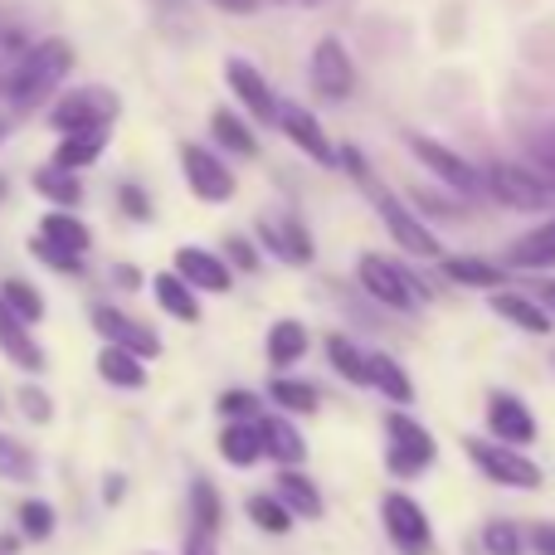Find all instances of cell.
<instances>
[{
  "label": "cell",
  "mask_w": 555,
  "mask_h": 555,
  "mask_svg": "<svg viewBox=\"0 0 555 555\" xmlns=\"http://www.w3.org/2000/svg\"><path fill=\"white\" fill-rule=\"evenodd\" d=\"M185 555H215V541H210V531H195V537L185 541Z\"/></svg>",
  "instance_id": "681fc988"
},
{
  "label": "cell",
  "mask_w": 555,
  "mask_h": 555,
  "mask_svg": "<svg viewBox=\"0 0 555 555\" xmlns=\"http://www.w3.org/2000/svg\"><path fill=\"white\" fill-rule=\"evenodd\" d=\"M191 502H195V527H201V531H220L224 507H220V498H215L210 482H195V488H191Z\"/></svg>",
  "instance_id": "f35d334b"
},
{
  "label": "cell",
  "mask_w": 555,
  "mask_h": 555,
  "mask_svg": "<svg viewBox=\"0 0 555 555\" xmlns=\"http://www.w3.org/2000/svg\"><path fill=\"white\" fill-rule=\"evenodd\" d=\"M0 351H5L10 365H20V371H29V375L44 371V346L29 336V326L20 322L5 302H0Z\"/></svg>",
  "instance_id": "2e32d148"
},
{
  "label": "cell",
  "mask_w": 555,
  "mask_h": 555,
  "mask_svg": "<svg viewBox=\"0 0 555 555\" xmlns=\"http://www.w3.org/2000/svg\"><path fill=\"white\" fill-rule=\"evenodd\" d=\"M117 498H122V478L113 473V478H107V502H117Z\"/></svg>",
  "instance_id": "816d5d0a"
},
{
  "label": "cell",
  "mask_w": 555,
  "mask_h": 555,
  "mask_svg": "<svg viewBox=\"0 0 555 555\" xmlns=\"http://www.w3.org/2000/svg\"><path fill=\"white\" fill-rule=\"evenodd\" d=\"M20 414H25L29 424H49L54 420V400H49L39 385H25V390H20Z\"/></svg>",
  "instance_id": "7bdbcfd3"
},
{
  "label": "cell",
  "mask_w": 555,
  "mask_h": 555,
  "mask_svg": "<svg viewBox=\"0 0 555 555\" xmlns=\"http://www.w3.org/2000/svg\"><path fill=\"white\" fill-rule=\"evenodd\" d=\"M215 5H220V10H230V15H249V10L259 5V0H215Z\"/></svg>",
  "instance_id": "f907efd6"
},
{
  "label": "cell",
  "mask_w": 555,
  "mask_h": 555,
  "mask_svg": "<svg viewBox=\"0 0 555 555\" xmlns=\"http://www.w3.org/2000/svg\"><path fill=\"white\" fill-rule=\"evenodd\" d=\"M463 449H468V459L478 463V468L488 473L492 482H502V488H541V468L527 459V453L512 449V443L463 439Z\"/></svg>",
  "instance_id": "5b68a950"
},
{
  "label": "cell",
  "mask_w": 555,
  "mask_h": 555,
  "mask_svg": "<svg viewBox=\"0 0 555 555\" xmlns=\"http://www.w3.org/2000/svg\"><path fill=\"white\" fill-rule=\"evenodd\" d=\"M259 439H263V453H273L283 468H297V463L307 459L302 434H297L287 420H259Z\"/></svg>",
  "instance_id": "cb8c5ba5"
},
{
  "label": "cell",
  "mask_w": 555,
  "mask_h": 555,
  "mask_svg": "<svg viewBox=\"0 0 555 555\" xmlns=\"http://www.w3.org/2000/svg\"><path fill=\"white\" fill-rule=\"evenodd\" d=\"M98 375H103L107 385H117V390H142L146 385L142 356L122 351V346H103V351H98Z\"/></svg>",
  "instance_id": "7402d4cb"
},
{
  "label": "cell",
  "mask_w": 555,
  "mask_h": 555,
  "mask_svg": "<svg viewBox=\"0 0 555 555\" xmlns=\"http://www.w3.org/2000/svg\"><path fill=\"white\" fill-rule=\"evenodd\" d=\"M507 263H512V269H551V263H555V220L541 224V230H531L527 240L512 244Z\"/></svg>",
  "instance_id": "484cf974"
},
{
  "label": "cell",
  "mask_w": 555,
  "mask_h": 555,
  "mask_svg": "<svg viewBox=\"0 0 555 555\" xmlns=\"http://www.w3.org/2000/svg\"><path fill=\"white\" fill-rule=\"evenodd\" d=\"M443 273H449L453 283H473V287H502V278H507L488 259H443Z\"/></svg>",
  "instance_id": "e575fe53"
},
{
  "label": "cell",
  "mask_w": 555,
  "mask_h": 555,
  "mask_svg": "<svg viewBox=\"0 0 555 555\" xmlns=\"http://www.w3.org/2000/svg\"><path fill=\"white\" fill-rule=\"evenodd\" d=\"M0 201H5V181H0Z\"/></svg>",
  "instance_id": "db71d44e"
},
{
  "label": "cell",
  "mask_w": 555,
  "mask_h": 555,
  "mask_svg": "<svg viewBox=\"0 0 555 555\" xmlns=\"http://www.w3.org/2000/svg\"><path fill=\"white\" fill-rule=\"evenodd\" d=\"M278 502H283L293 517H322V492H317V482L307 478V473H297V468H283L278 473V492H273Z\"/></svg>",
  "instance_id": "ffe728a7"
},
{
  "label": "cell",
  "mask_w": 555,
  "mask_h": 555,
  "mask_svg": "<svg viewBox=\"0 0 555 555\" xmlns=\"http://www.w3.org/2000/svg\"><path fill=\"white\" fill-rule=\"evenodd\" d=\"M365 371H371V385L375 390H385L390 400H414V385H410V375H404V365L395 361V356H385V351H375V356H365Z\"/></svg>",
  "instance_id": "83f0119b"
},
{
  "label": "cell",
  "mask_w": 555,
  "mask_h": 555,
  "mask_svg": "<svg viewBox=\"0 0 555 555\" xmlns=\"http://www.w3.org/2000/svg\"><path fill=\"white\" fill-rule=\"evenodd\" d=\"M492 312L507 317L512 326H521V332H531V336H546L551 332V312H541L527 293H498V297H492Z\"/></svg>",
  "instance_id": "d4e9b609"
},
{
  "label": "cell",
  "mask_w": 555,
  "mask_h": 555,
  "mask_svg": "<svg viewBox=\"0 0 555 555\" xmlns=\"http://www.w3.org/2000/svg\"><path fill=\"white\" fill-rule=\"evenodd\" d=\"M220 453H224V463H234V468H254V463L263 459L259 420H234V424H224V434H220Z\"/></svg>",
  "instance_id": "44dd1931"
},
{
  "label": "cell",
  "mask_w": 555,
  "mask_h": 555,
  "mask_svg": "<svg viewBox=\"0 0 555 555\" xmlns=\"http://www.w3.org/2000/svg\"><path fill=\"white\" fill-rule=\"evenodd\" d=\"M531 302H537L541 312H555V278H551V283H537V293H531Z\"/></svg>",
  "instance_id": "c3c4849f"
},
{
  "label": "cell",
  "mask_w": 555,
  "mask_h": 555,
  "mask_svg": "<svg viewBox=\"0 0 555 555\" xmlns=\"http://www.w3.org/2000/svg\"><path fill=\"white\" fill-rule=\"evenodd\" d=\"M181 166H185V185L195 191V201H205V205L234 201V171H230V166H224L215 152H205V146L185 142V146H181Z\"/></svg>",
  "instance_id": "52a82bcc"
},
{
  "label": "cell",
  "mask_w": 555,
  "mask_h": 555,
  "mask_svg": "<svg viewBox=\"0 0 555 555\" xmlns=\"http://www.w3.org/2000/svg\"><path fill=\"white\" fill-rule=\"evenodd\" d=\"M152 287H156V302H162L171 317H181V322H201V302H195V293L176 273H162Z\"/></svg>",
  "instance_id": "4dcf8cb0"
},
{
  "label": "cell",
  "mask_w": 555,
  "mask_h": 555,
  "mask_svg": "<svg viewBox=\"0 0 555 555\" xmlns=\"http://www.w3.org/2000/svg\"><path fill=\"white\" fill-rule=\"evenodd\" d=\"M29 254H35L39 263H49V269H59V273H83V259H78V254H64V249H54V244H44L35 234V240H29Z\"/></svg>",
  "instance_id": "b9f144b4"
},
{
  "label": "cell",
  "mask_w": 555,
  "mask_h": 555,
  "mask_svg": "<svg viewBox=\"0 0 555 555\" xmlns=\"http://www.w3.org/2000/svg\"><path fill=\"white\" fill-rule=\"evenodd\" d=\"M220 410L230 414V420H254V414H259V400H254L249 390H230V395L220 400Z\"/></svg>",
  "instance_id": "ee69618b"
},
{
  "label": "cell",
  "mask_w": 555,
  "mask_h": 555,
  "mask_svg": "<svg viewBox=\"0 0 555 555\" xmlns=\"http://www.w3.org/2000/svg\"><path fill=\"white\" fill-rule=\"evenodd\" d=\"M395 478H414L434 463V439L424 424H414L410 414H390V453H385Z\"/></svg>",
  "instance_id": "9c48e42d"
},
{
  "label": "cell",
  "mask_w": 555,
  "mask_h": 555,
  "mask_svg": "<svg viewBox=\"0 0 555 555\" xmlns=\"http://www.w3.org/2000/svg\"><path fill=\"white\" fill-rule=\"evenodd\" d=\"M356 273H361L365 293L375 297V302L395 307V312H410L414 302H429V287L420 283V278H410L400 269V263L380 259V254H361V263H356Z\"/></svg>",
  "instance_id": "277c9868"
},
{
  "label": "cell",
  "mask_w": 555,
  "mask_h": 555,
  "mask_svg": "<svg viewBox=\"0 0 555 555\" xmlns=\"http://www.w3.org/2000/svg\"><path fill=\"white\" fill-rule=\"evenodd\" d=\"M103 152H107V127H93V132H64V142H59V152H54V166H64V171H83V166H93Z\"/></svg>",
  "instance_id": "603a6c76"
},
{
  "label": "cell",
  "mask_w": 555,
  "mask_h": 555,
  "mask_svg": "<svg viewBox=\"0 0 555 555\" xmlns=\"http://www.w3.org/2000/svg\"><path fill=\"white\" fill-rule=\"evenodd\" d=\"M68 68H74V49H68L64 39H39L35 49H20L15 54L5 83H0V98H5L10 107H20V113H29V107H39L64 83Z\"/></svg>",
  "instance_id": "6da1fadb"
},
{
  "label": "cell",
  "mask_w": 555,
  "mask_h": 555,
  "mask_svg": "<svg viewBox=\"0 0 555 555\" xmlns=\"http://www.w3.org/2000/svg\"><path fill=\"white\" fill-rule=\"evenodd\" d=\"M259 240L269 244L283 263H312V240H307V230L293 220V215H283V220L269 215V220L259 224Z\"/></svg>",
  "instance_id": "ac0fdd59"
},
{
  "label": "cell",
  "mask_w": 555,
  "mask_h": 555,
  "mask_svg": "<svg viewBox=\"0 0 555 555\" xmlns=\"http://www.w3.org/2000/svg\"><path fill=\"white\" fill-rule=\"evenodd\" d=\"M482 191L498 195V201L512 205V210H546L551 195H555L537 171H521V166H507V162L488 166V176H482Z\"/></svg>",
  "instance_id": "8992f818"
},
{
  "label": "cell",
  "mask_w": 555,
  "mask_h": 555,
  "mask_svg": "<svg viewBox=\"0 0 555 555\" xmlns=\"http://www.w3.org/2000/svg\"><path fill=\"white\" fill-rule=\"evenodd\" d=\"M39 240L54 244V249H64V254H78V259L93 249V234H88V224L74 220L68 210H49L44 220H39Z\"/></svg>",
  "instance_id": "d6986e66"
},
{
  "label": "cell",
  "mask_w": 555,
  "mask_h": 555,
  "mask_svg": "<svg viewBox=\"0 0 555 555\" xmlns=\"http://www.w3.org/2000/svg\"><path fill=\"white\" fill-rule=\"evenodd\" d=\"M527 152H531V162H537V176L555 191V127H546V132L531 137Z\"/></svg>",
  "instance_id": "60d3db41"
},
{
  "label": "cell",
  "mask_w": 555,
  "mask_h": 555,
  "mask_svg": "<svg viewBox=\"0 0 555 555\" xmlns=\"http://www.w3.org/2000/svg\"><path fill=\"white\" fill-rule=\"evenodd\" d=\"M278 127H283V137L297 146V152H307L317 166H336V146L332 137L322 132V122H317V113H307L302 103H278Z\"/></svg>",
  "instance_id": "8fae6325"
},
{
  "label": "cell",
  "mask_w": 555,
  "mask_h": 555,
  "mask_svg": "<svg viewBox=\"0 0 555 555\" xmlns=\"http://www.w3.org/2000/svg\"><path fill=\"white\" fill-rule=\"evenodd\" d=\"M531 546H537L541 555H555V527H551V521H546V527L531 531Z\"/></svg>",
  "instance_id": "7dc6e473"
},
{
  "label": "cell",
  "mask_w": 555,
  "mask_h": 555,
  "mask_svg": "<svg viewBox=\"0 0 555 555\" xmlns=\"http://www.w3.org/2000/svg\"><path fill=\"white\" fill-rule=\"evenodd\" d=\"M385 517V531H390V541L400 551L410 555H429V517H424V507L414 498H404V492H390L380 507Z\"/></svg>",
  "instance_id": "7c38bea8"
},
{
  "label": "cell",
  "mask_w": 555,
  "mask_h": 555,
  "mask_svg": "<svg viewBox=\"0 0 555 555\" xmlns=\"http://www.w3.org/2000/svg\"><path fill=\"white\" fill-rule=\"evenodd\" d=\"M224 254H230V263H234V269H259V249H254V244L249 240H230V244H224Z\"/></svg>",
  "instance_id": "bcb514c9"
},
{
  "label": "cell",
  "mask_w": 555,
  "mask_h": 555,
  "mask_svg": "<svg viewBox=\"0 0 555 555\" xmlns=\"http://www.w3.org/2000/svg\"><path fill=\"white\" fill-rule=\"evenodd\" d=\"M117 113H122V98L103 83H88L59 98L54 113H49V127L54 132H93V127H113Z\"/></svg>",
  "instance_id": "3957f363"
},
{
  "label": "cell",
  "mask_w": 555,
  "mask_h": 555,
  "mask_svg": "<svg viewBox=\"0 0 555 555\" xmlns=\"http://www.w3.org/2000/svg\"><path fill=\"white\" fill-rule=\"evenodd\" d=\"M269 395L283 404V410H293V414H312L317 410V390L307 380H287V375H278Z\"/></svg>",
  "instance_id": "8d00e7d4"
},
{
  "label": "cell",
  "mask_w": 555,
  "mask_h": 555,
  "mask_svg": "<svg viewBox=\"0 0 555 555\" xmlns=\"http://www.w3.org/2000/svg\"><path fill=\"white\" fill-rule=\"evenodd\" d=\"M35 453L15 439V434L0 429V482H35Z\"/></svg>",
  "instance_id": "1f68e13d"
},
{
  "label": "cell",
  "mask_w": 555,
  "mask_h": 555,
  "mask_svg": "<svg viewBox=\"0 0 555 555\" xmlns=\"http://www.w3.org/2000/svg\"><path fill=\"white\" fill-rule=\"evenodd\" d=\"M93 326H98V336H107V346H122V351L142 356V361L162 356V341H156V332H146L142 322H132V317L117 312V307H93Z\"/></svg>",
  "instance_id": "4fadbf2b"
},
{
  "label": "cell",
  "mask_w": 555,
  "mask_h": 555,
  "mask_svg": "<svg viewBox=\"0 0 555 555\" xmlns=\"http://www.w3.org/2000/svg\"><path fill=\"white\" fill-rule=\"evenodd\" d=\"M302 351H307V326L302 322H273L269 361L273 365H293V361H302Z\"/></svg>",
  "instance_id": "d6a6232c"
},
{
  "label": "cell",
  "mask_w": 555,
  "mask_h": 555,
  "mask_svg": "<svg viewBox=\"0 0 555 555\" xmlns=\"http://www.w3.org/2000/svg\"><path fill=\"white\" fill-rule=\"evenodd\" d=\"M249 517H254V527H263L269 537H283V531L293 527V512H287L278 498H263V492L249 498Z\"/></svg>",
  "instance_id": "74e56055"
},
{
  "label": "cell",
  "mask_w": 555,
  "mask_h": 555,
  "mask_svg": "<svg viewBox=\"0 0 555 555\" xmlns=\"http://www.w3.org/2000/svg\"><path fill=\"white\" fill-rule=\"evenodd\" d=\"M35 191L44 201H54L59 210H74L83 201V185H78V171H64V166H39L35 171Z\"/></svg>",
  "instance_id": "4316f807"
},
{
  "label": "cell",
  "mask_w": 555,
  "mask_h": 555,
  "mask_svg": "<svg viewBox=\"0 0 555 555\" xmlns=\"http://www.w3.org/2000/svg\"><path fill=\"white\" fill-rule=\"evenodd\" d=\"M5 137H10V122H5V117H0V142H5Z\"/></svg>",
  "instance_id": "f5cc1de1"
},
{
  "label": "cell",
  "mask_w": 555,
  "mask_h": 555,
  "mask_svg": "<svg viewBox=\"0 0 555 555\" xmlns=\"http://www.w3.org/2000/svg\"><path fill=\"white\" fill-rule=\"evenodd\" d=\"M410 152L420 156L424 166H429L434 176H439L449 191H459V195H482V171L478 166H468L459 152H449L443 142H434V137H424V132H410Z\"/></svg>",
  "instance_id": "ba28073f"
},
{
  "label": "cell",
  "mask_w": 555,
  "mask_h": 555,
  "mask_svg": "<svg viewBox=\"0 0 555 555\" xmlns=\"http://www.w3.org/2000/svg\"><path fill=\"white\" fill-rule=\"evenodd\" d=\"M210 132H215V142H220L224 152H234V156H259V142H254V132L244 127L240 113H224V107H215V113H210Z\"/></svg>",
  "instance_id": "f1b7e54d"
},
{
  "label": "cell",
  "mask_w": 555,
  "mask_h": 555,
  "mask_svg": "<svg viewBox=\"0 0 555 555\" xmlns=\"http://www.w3.org/2000/svg\"><path fill=\"white\" fill-rule=\"evenodd\" d=\"M117 201H122V210L132 215V220H152V201H146L137 185H122V191H117Z\"/></svg>",
  "instance_id": "f6af8a7d"
},
{
  "label": "cell",
  "mask_w": 555,
  "mask_h": 555,
  "mask_svg": "<svg viewBox=\"0 0 555 555\" xmlns=\"http://www.w3.org/2000/svg\"><path fill=\"white\" fill-rule=\"evenodd\" d=\"M176 278H181L185 287H205V293H230V263H224L220 254H210V249H195V244L176 249Z\"/></svg>",
  "instance_id": "9a60e30c"
},
{
  "label": "cell",
  "mask_w": 555,
  "mask_h": 555,
  "mask_svg": "<svg viewBox=\"0 0 555 555\" xmlns=\"http://www.w3.org/2000/svg\"><path fill=\"white\" fill-rule=\"evenodd\" d=\"M224 78H230V88H234V98H240L244 107H249L259 122H273L278 117V98H273V88L263 83V74L249 64V59H224Z\"/></svg>",
  "instance_id": "5bb4252c"
},
{
  "label": "cell",
  "mask_w": 555,
  "mask_h": 555,
  "mask_svg": "<svg viewBox=\"0 0 555 555\" xmlns=\"http://www.w3.org/2000/svg\"><path fill=\"white\" fill-rule=\"evenodd\" d=\"M488 424L502 443H531L537 439V420L531 410L517 400V395H492L488 400Z\"/></svg>",
  "instance_id": "e0dca14e"
},
{
  "label": "cell",
  "mask_w": 555,
  "mask_h": 555,
  "mask_svg": "<svg viewBox=\"0 0 555 555\" xmlns=\"http://www.w3.org/2000/svg\"><path fill=\"white\" fill-rule=\"evenodd\" d=\"M326 361L336 365V371L346 375L351 385H371V371H365V356L356 351L346 336H326Z\"/></svg>",
  "instance_id": "836d02e7"
},
{
  "label": "cell",
  "mask_w": 555,
  "mask_h": 555,
  "mask_svg": "<svg viewBox=\"0 0 555 555\" xmlns=\"http://www.w3.org/2000/svg\"><path fill=\"white\" fill-rule=\"evenodd\" d=\"M312 88H317L322 98H332V103L351 98V88H356V64H351V49H346L336 35L317 39V49H312Z\"/></svg>",
  "instance_id": "30bf717a"
},
{
  "label": "cell",
  "mask_w": 555,
  "mask_h": 555,
  "mask_svg": "<svg viewBox=\"0 0 555 555\" xmlns=\"http://www.w3.org/2000/svg\"><path fill=\"white\" fill-rule=\"evenodd\" d=\"M0 302H5L25 326H35L39 317H44V297H39V287L25 283V278H5V283H0Z\"/></svg>",
  "instance_id": "f546056e"
},
{
  "label": "cell",
  "mask_w": 555,
  "mask_h": 555,
  "mask_svg": "<svg viewBox=\"0 0 555 555\" xmlns=\"http://www.w3.org/2000/svg\"><path fill=\"white\" fill-rule=\"evenodd\" d=\"M54 507L49 502H39V498H29V502H20V537L25 541H49L54 537Z\"/></svg>",
  "instance_id": "d590c367"
},
{
  "label": "cell",
  "mask_w": 555,
  "mask_h": 555,
  "mask_svg": "<svg viewBox=\"0 0 555 555\" xmlns=\"http://www.w3.org/2000/svg\"><path fill=\"white\" fill-rule=\"evenodd\" d=\"M482 546H488V555H521V531L512 521H488L482 527Z\"/></svg>",
  "instance_id": "ab89813d"
},
{
  "label": "cell",
  "mask_w": 555,
  "mask_h": 555,
  "mask_svg": "<svg viewBox=\"0 0 555 555\" xmlns=\"http://www.w3.org/2000/svg\"><path fill=\"white\" fill-rule=\"evenodd\" d=\"M336 162H346V166H351V176L365 185V195H371V201H375V210H380V224H385V230H390V240L400 244V249H410L414 259H439V240H434V234L424 230V224L414 220V215L404 210V205L395 201V195L385 191V185L375 181L371 171H365V162H361V152H356V146H346V152H336Z\"/></svg>",
  "instance_id": "7a4b0ae2"
}]
</instances>
